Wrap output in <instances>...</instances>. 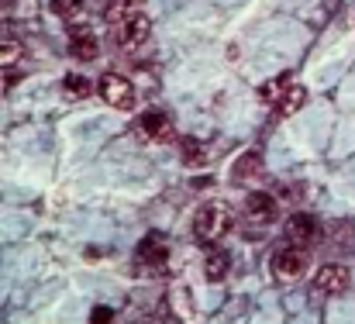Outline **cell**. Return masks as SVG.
Segmentation results:
<instances>
[{
	"label": "cell",
	"instance_id": "cell-1",
	"mask_svg": "<svg viewBox=\"0 0 355 324\" xmlns=\"http://www.w3.org/2000/svg\"><path fill=\"white\" fill-rule=\"evenodd\" d=\"M148 31H152V21H148V14L141 10V3H138V0H131V7H128L118 21L111 24L114 45H118V49H124V52H131V49L145 45Z\"/></svg>",
	"mask_w": 355,
	"mask_h": 324
},
{
	"label": "cell",
	"instance_id": "cell-2",
	"mask_svg": "<svg viewBox=\"0 0 355 324\" xmlns=\"http://www.w3.org/2000/svg\"><path fill=\"white\" fill-rule=\"evenodd\" d=\"M232 231V214L221 207V204H204L197 217H193V235H197V241H218V238H225Z\"/></svg>",
	"mask_w": 355,
	"mask_h": 324
},
{
	"label": "cell",
	"instance_id": "cell-3",
	"mask_svg": "<svg viewBox=\"0 0 355 324\" xmlns=\"http://www.w3.org/2000/svg\"><path fill=\"white\" fill-rule=\"evenodd\" d=\"M269 269H272V276H276V280H283V283L300 280V276L307 273V252H304L300 245H286V248L272 252Z\"/></svg>",
	"mask_w": 355,
	"mask_h": 324
},
{
	"label": "cell",
	"instance_id": "cell-4",
	"mask_svg": "<svg viewBox=\"0 0 355 324\" xmlns=\"http://www.w3.org/2000/svg\"><path fill=\"white\" fill-rule=\"evenodd\" d=\"M97 90H101L104 104H111V108H118V110H128L135 104V87H131V80L121 76V73H104Z\"/></svg>",
	"mask_w": 355,
	"mask_h": 324
},
{
	"label": "cell",
	"instance_id": "cell-5",
	"mask_svg": "<svg viewBox=\"0 0 355 324\" xmlns=\"http://www.w3.org/2000/svg\"><path fill=\"white\" fill-rule=\"evenodd\" d=\"M169 131H173V124L162 110H145L135 121V135L145 138V142H162V138H169Z\"/></svg>",
	"mask_w": 355,
	"mask_h": 324
},
{
	"label": "cell",
	"instance_id": "cell-6",
	"mask_svg": "<svg viewBox=\"0 0 355 324\" xmlns=\"http://www.w3.org/2000/svg\"><path fill=\"white\" fill-rule=\"evenodd\" d=\"M276 214H279L276 197H269V194H248V197H245V217H248L252 224H272Z\"/></svg>",
	"mask_w": 355,
	"mask_h": 324
},
{
	"label": "cell",
	"instance_id": "cell-7",
	"mask_svg": "<svg viewBox=\"0 0 355 324\" xmlns=\"http://www.w3.org/2000/svg\"><path fill=\"white\" fill-rule=\"evenodd\" d=\"M286 235H290V245L307 248V245L318 241V221H314L311 214H293L290 221H286Z\"/></svg>",
	"mask_w": 355,
	"mask_h": 324
},
{
	"label": "cell",
	"instance_id": "cell-8",
	"mask_svg": "<svg viewBox=\"0 0 355 324\" xmlns=\"http://www.w3.org/2000/svg\"><path fill=\"white\" fill-rule=\"evenodd\" d=\"M69 52H73L80 62H94V59L101 56V42H97V35H94L90 28H76V31L69 35Z\"/></svg>",
	"mask_w": 355,
	"mask_h": 324
},
{
	"label": "cell",
	"instance_id": "cell-9",
	"mask_svg": "<svg viewBox=\"0 0 355 324\" xmlns=\"http://www.w3.org/2000/svg\"><path fill=\"white\" fill-rule=\"evenodd\" d=\"M314 290L321 293H342L349 290V269L345 266H321L314 276Z\"/></svg>",
	"mask_w": 355,
	"mask_h": 324
},
{
	"label": "cell",
	"instance_id": "cell-10",
	"mask_svg": "<svg viewBox=\"0 0 355 324\" xmlns=\"http://www.w3.org/2000/svg\"><path fill=\"white\" fill-rule=\"evenodd\" d=\"M138 259H145L148 266H166V259H169V245H166V238H162L159 231L145 235V241L138 245Z\"/></svg>",
	"mask_w": 355,
	"mask_h": 324
},
{
	"label": "cell",
	"instance_id": "cell-11",
	"mask_svg": "<svg viewBox=\"0 0 355 324\" xmlns=\"http://www.w3.org/2000/svg\"><path fill=\"white\" fill-rule=\"evenodd\" d=\"M304 101H307V90H304V87H286L283 97H279L272 108H276L279 117H290V114H297V110L304 108Z\"/></svg>",
	"mask_w": 355,
	"mask_h": 324
},
{
	"label": "cell",
	"instance_id": "cell-12",
	"mask_svg": "<svg viewBox=\"0 0 355 324\" xmlns=\"http://www.w3.org/2000/svg\"><path fill=\"white\" fill-rule=\"evenodd\" d=\"M228 269H232V255L228 252H221V248H214L211 255H207V262H204V276L207 280H225L228 276Z\"/></svg>",
	"mask_w": 355,
	"mask_h": 324
},
{
	"label": "cell",
	"instance_id": "cell-13",
	"mask_svg": "<svg viewBox=\"0 0 355 324\" xmlns=\"http://www.w3.org/2000/svg\"><path fill=\"white\" fill-rule=\"evenodd\" d=\"M52 14H59L62 21H73L80 10H83V0H49Z\"/></svg>",
	"mask_w": 355,
	"mask_h": 324
},
{
	"label": "cell",
	"instance_id": "cell-14",
	"mask_svg": "<svg viewBox=\"0 0 355 324\" xmlns=\"http://www.w3.org/2000/svg\"><path fill=\"white\" fill-rule=\"evenodd\" d=\"M283 90H286V80L279 76V80H272V83H266V87L259 90V97H262L266 104H276V101L283 97Z\"/></svg>",
	"mask_w": 355,
	"mask_h": 324
},
{
	"label": "cell",
	"instance_id": "cell-15",
	"mask_svg": "<svg viewBox=\"0 0 355 324\" xmlns=\"http://www.w3.org/2000/svg\"><path fill=\"white\" fill-rule=\"evenodd\" d=\"M17 59H21V45L17 42H0V69L14 66Z\"/></svg>",
	"mask_w": 355,
	"mask_h": 324
},
{
	"label": "cell",
	"instance_id": "cell-16",
	"mask_svg": "<svg viewBox=\"0 0 355 324\" xmlns=\"http://www.w3.org/2000/svg\"><path fill=\"white\" fill-rule=\"evenodd\" d=\"M66 90H69L73 97H90V83H87L83 76H76V73L66 76Z\"/></svg>",
	"mask_w": 355,
	"mask_h": 324
},
{
	"label": "cell",
	"instance_id": "cell-17",
	"mask_svg": "<svg viewBox=\"0 0 355 324\" xmlns=\"http://www.w3.org/2000/svg\"><path fill=\"white\" fill-rule=\"evenodd\" d=\"M111 318H114V314H111L107 307H101V311L94 314V324H111Z\"/></svg>",
	"mask_w": 355,
	"mask_h": 324
}]
</instances>
